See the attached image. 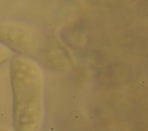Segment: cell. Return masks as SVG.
I'll list each match as a JSON object with an SVG mask.
<instances>
[{
    "mask_svg": "<svg viewBox=\"0 0 148 131\" xmlns=\"http://www.w3.org/2000/svg\"><path fill=\"white\" fill-rule=\"evenodd\" d=\"M10 84L17 131H36L42 114L44 76L35 61L18 56L12 58Z\"/></svg>",
    "mask_w": 148,
    "mask_h": 131,
    "instance_id": "1",
    "label": "cell"
},
{
    "mask_svg": "<svg viewBox=\"0 0 148 131\" xmlns=\"http://www.w3.org/2000/svg\"><path fill=\"white\" fill-rule=\"evenodd\" d=\"M27 27L11 23L0 24V43L22 56L57 65L66 57L63 48L50 45Z\"/></svg>",
    "mask_w": 148,
    "mask_h": 131,
    "instance_id": "2",
    "label": "cell"
},
{
    "mask_svg": "<svg viewBox=\"0 0 148 131\" xmlns=\"http://www.w3.org/2000/svg\"><path fill=\"white\" fill-rule=\"evenodd\" d=\"M13 58V52L6 46L0 43V66Z\"/></svg>",
    "mask_w": 148,
    "mask_h": 131,
    "instance_id": "3",
    "label": "cell"
}]
</instances>
